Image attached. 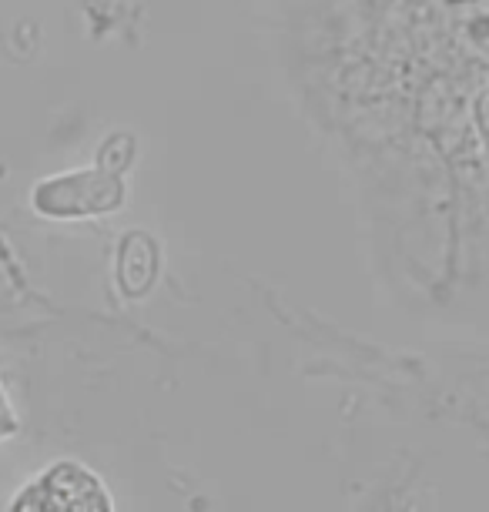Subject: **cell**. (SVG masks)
<instances>
[{
    "label": "cell",
    "mask_w": 489,
    "mask_h": 512,
    "mask_svg": "<svg viewBox=\"0 0 489 512\" xmlns=\"http://www.w3.org/2000/svg\"><path fill=\"white\" fill-rule=\"evenodd\" d=\"M11 512H114V506L111 492L91 469L81 462H57L14 499Z\"/></svg>",
    "instance_id": "1"
}]
</instances>
